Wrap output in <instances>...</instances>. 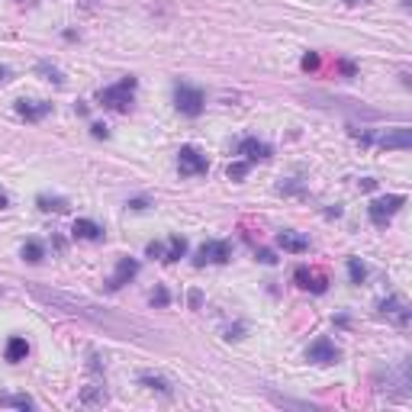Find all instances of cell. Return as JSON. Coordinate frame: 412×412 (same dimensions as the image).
I'll list each match as a JSON object with an SVG mask.
<instances>
[{
  "label": "cell",
  "instance_id": "6da1fadb",
  "mask_svg": "<svg viewBox=\"0 0 412 412\" xmlns=\"http://www.w3.org/2000/svg\"><path fill=\"white\" fill-rule=\"evenodd\" d=\"M26 290H29L33 300H39V303L49 306V310H61V312H68V316H81V319L93 322V326H100L103 332H113V335H119V338H129L132 332H148L139 319H119V316L100 310V306L87 303V300H77V296H71V293H61V290H52V287L29 284ZM148 335H152V332H148Z\"/></svg>",
  "mask_w": 412,
  "mask_h": 412
},
{
  "label": "cell",
  "instance_id": "7a4b0ae2",
  "mask_svg": "<svg viewBox=\"0 0 412 412\" xmlns=\"http://www.w3.org/2000/svg\"><path fill=\"white\" fill-rule=\"evenodd\" d=\"M135 87H139V81H135V77L129 75V77H123L119 84L103 87V91L97 93V100H100L107 109H116V113H129V109H132Z\"/></svg>",
  "mask_w": 412,
  "mask_h": 412
},
{
  "label": "cell",
  "instance_id": "3957f363",
  "mask_svg": "<svg viewBox=\"0 0 412 412\" xmlns=\"http://www.w3.org/2000/svg\"><path fill=\"white\" fill-rule=\"evenodd\" d=\"M351 135H358L361 142H374L380 145V148H409L412 145V129L409 126H396V129H387V132H380V135H367V132H358V129H351Z\"/></svg>",
  "mask_w": 412,
  "mask_h": 412
},
{
  "label": "cell",
  "instance_id": "277c9868",
  "mask_svg": "<svg viewBox=\"0 0 412 412\" xmlns=\"http://www.w3.org/2000/svg\"><path fill=\"white\" fill-rule=\"evenodd\" d=\"M203 103H206V97H203L200 87L187 84V81H177L174 84V107L181 109L184 116H200Z\"/></svg>",
  "mask_w": 412,
  "mask_h": 412
},
{
  "label": "cell",
  "instance_id": "5b68a950",
  "mask_svg": "<svg viewBox=\"0 0 412 412\" xmlns=\"http://www.w3.org/2000/svg\"><path fill=\"white\" fill-rule=\"evenodd\" d=\"M403 203H406L403 194H387V197H380V200H374V203L367 206L370 222H374V226H387L390 219H393L396 213L403 210Z\"/></svg>",
  "mask_w": 412,
  "mask_h": 412
},
{
  "label": "cell",
  "instance_id": "8992f818",
  "mask_svg": "<svg viewBox=\"0 0 412 412\" xmlns=\"http://www.w3.org/2000/svg\"><path fill=\"white\" fill-rule=\"evenodd\" d=\"M229 258H232V245H229L226 238H210V242L200 245L194 264L197 268H203V264H226Z\"/></svg>",
  "mask_w": 412,
  "mask_h": 412
},
{
  "label": "cell",
  "instance_id": "52a82bcc",
  "mask_svg": "<svg viewBox=\"0 0 412 412\" xmlns=\"http://www.w3.org/2000/svg\"><path fill=\"white\" fill-rule=\"evenodd\" d=\"M177 171H181V177H200L210 171V161H206V155L197 152L194 145H184L177 152Z\"/></svg>",
  "mask_w": 412,
  "mask_h": 412
},
{
  "label": "cell",
  "instance_id": "ba28073f",
  "mask_svg": "<svg viewBox=\"0 0 412 412\" xmlns=\"http://www.w3.org/2000/svg\"><path fill=\"white\" fill-rule=\"evenodd\" d=\"M380 316L390 319L393 326L406 328L409 326V319H412V310H409V303H406V296H387V300L380 303Z\"/></svg>",
  "mask_w": 412,
  "mask_h": 412
},
{
  "label": "cell",
  "instance_id": "9c48e42d",
  "mask_svg": "<svg viewBox=\"0 0 412 412\" xmlns=\"http://www.w3.org/2000/svg\"><path fill=\"white\" fill-rule=\"evenodd\" d=\"M342 354H338V348H335V342L332 338H316L310 348H306V361H312V364H335Z\"/></svg>",
  "mask_w": 412,
  "mask_h": 412
},
{
  "label": "cell",
  "instance_id": "30bf717a",
  "mask_svg": "<svg viewBox=\"0 0 412 412\" xmlns=\"http://www.w3.org/2000/svg\"><path fill=\"white\" fill-rule=\"evenodd\" d=\"M293 280L300 290H310V293H326L328 290V280L326 274H319V270H310V268H296L293 270Z\"/></svg>",
  "mask_w": 412,
  "mask_h": 412
},
{
  "label": "cell",
  "instance_id": "8fae6325",
  "mask_svg": "<svg viewBox=\"0 0 412 412\" xmlns=\"http://www.w3.org/2000/svg\"><path fill=\"white\" fill-rule=\"evenodd\" d=\"M135 274H139V261L129 258V254H126V258H119L116 261V270H113V277L107 280V290H119V287L129 284Z\"/></svg>",
  "mask_w": 412,
  "mask_h": 412
},
{
  "label": "cell",
  "instance_id": "7c38bea8",
  "mask_svg": "<svg viewBox=\"0 0 412 412\" xmlns=\"http://www.w3.org/2000/svg\"><path fill=\"white\" fill-rule=\"evenodd\" d=\"M238 155H242L248 165H254V161H268L270 155H274V148H270L268 142H258V139H242V142H238Z\"/></svg>",
  "mask_w": 412,
  "mask_h": 412
},
{
  "label": "cell",
  "instance_id": "4fadbf2b",
  "mask_svg": "<svg viewBox=\"0 0 412 412\" xmlns=\"http://www.w3.org/2000/svg\"><path fill=\"white\" fill-rule=\"evenodd\" d=\"M52 113V103L45 100H17V116H23L26 123H39Z\"/></svg>",
  "mask_w": 412,
  "mask_h": 412
},
{
  "label": "cell",
  "instance_id": "5bb4252c",
  "mask_svg": "<svg viewBox=\"0 0 412 412\" xmlns=\"http://www.w3.org/2000/svg\"><path fill=\"white\" fill-rule=\"evenodd\" d=\"M277 245L284 248V252H290V254H303V252H310V238L300 236V232H290V229L277 232Z\"/></svg>",
  "mask_w": 412,
  "mask_h": 412
},
{
  "label": "cell",
  "instance_id": "9a60e30c",
  "mask_svg": "<svg viewBox=\"0 0 412 412\" xmlns=\"http://www.w3.org/2000/svg\"><path fill=\"white\" fill-rule=\"evenodd\" d=\"M71 232H75V238H81V242H100L103 238V229L97 226L93 219H75Z\"/></svg>",
  "mask_w": 412,
  "mask_h": 412
},
{
  "label": "cell",
  "instance_id": "2e32d148",
  "mask_svg": "<svg viewBox=\"0 0 412 412\" xmlns=\"http://www.w3.org/2000/svg\"><path fill=\"white\" fill-rule=\"evenodd\" d=\"M26 354H29V345H26V338H20V335H13L7 342V348H3V358H7V361H23Z\"/></svg>",
  "mask_w": 412,
  "mask_h": 412
},
{
  "label": "cell",
  "instance_id": "e0dca14e",
  "mask_svg": "<svg viewBox=\"0 0 412 412\" xmlns=\"http://www.w3.org/2000/svg\"><path fill=\"white\" fill-rule=\"evenodd\" d=\"M0 406H10V409H36V399L26 393H0Z\"/></svg>",
  "mask_w": 412,
  "mask_h": 412
},
{
  "label": "cell",
  "instance_id": "ac0fdd59",
  "mask_svg": "<svg viewBox=\"0 0 412 412\" xmlns=\"http://www.w3.org/2000/svg\"><path fill=\"white\" fill-rule=\"evenodd\" d=\"M77 403L81 406H103L107 403V390L97 387V383H91V387H84V393L77 396Z\"/></svg>",
  "mask_w": 412,
  "mask_h": 412
},
{
  "label": "cell",
  "instance_id": "d6986e66",
  "mask_svg": "<svg viewBox=\"0 0 412 412\" xmlns=\"http://www.w3.org/2000/svg\"><path fill=\"white\" fill-rule=\"evenodd\" d=\"M36 206L43 213H68V200H61V197H36Z\"/></svg>",
  "mask_w": 412,
  "mask_h": 412
},
{
  "label": "cell",
  "instance_id": "ffe728a7",
  "mask_svg": "<svg viewBox=\"0 0 412 412\" xmlns=\"http://www.w3.org/2000/svg\"><path fill=\"white\" fill-rule=\"evenodd\" d=\"M139 383L142 387H148V390H155V393H161V396H171V383L165 377H155V374H142L139 377Z\"/></svg>",
  "mask_w": 412,
  "mask_h": 412
},
{
  "label": "cell",
  "instance_id": "44dd1931",
  "mask_svg": "<svg viewBox=\"0 0 412 412\" xmlns=\"http://www.w3.org/2000/svg\"><path fill=\"white\" fill-rule=\"evenodd\" d=\"M184 252H187V238L171 236L168 238V248H165V258H161V261H177V258H184Z\"/></svg>",
  "mask_w": 412,
  "mask_h": 412
},
{
  "label": "cell",
  "instance_id": "7402d4cb",
  "mask_svg": "<svg viewBox=\"0 0 412 412\" xmlns=\"http://www.w3.org/2000/svg\"><path fill=\"white\" fill-rule=\"evenodd\" d=\"M23 261H29V264H39V261L45 258V248H43V242H36V238H29V242L23 245Z\"/></svg>",
  "mask_w": 412,
  "mask_h": 412
},
{
  "label": "cell",
  "instance_id": "603a6c76",
  "mask_svg": "<svg viewBox=\"0 0 412 412\" xmlns=\"http://www.w3.org/2000/svg\"><path fill=\"white\" fill-rule=\"evenodd\" d=\"M36 71H39V75H45V81H52V84H65V77H61V71L55 65H49V61H39V65H36Z\"/></svg>",
  "mask_w": 412,
  "mask_h": 412
},
{
  "label": "cell",
  "instance_id": "cb8c5ba5",
  "mask_svg": "<svg viewBox=\"0 0 412 412\" xmlns=\"http://www.w3.org/2000/svg\"><path fill=\"white\" fill-rule=\"evenodd\" d=\"M348 274H351V284H364L367 268L361 264V258H348Z\"/></svg>",
  "mask_w": 412,
  "mask_h": 412
},
{
  "label": "cell",
  "instance_id": "d4e9b609",
  "mask_svg": "<svg viewBox=\"0 0 412 412\" xmlns=\"http://www.w3.org/2000/svg\"><path fill=\"white\" fill-rule=\"evenodd\" d=\"M248 171H252V165H248V161H236V165H229V181H242L245 174H248Z\"/></svg>",
  "mask_w": 412,
  "mask_h": 412
},
{
  "label": "cell",
  "instance_id": "484cf974",
  "mask_svg": "<svg viewBox=\"0 0 412 412\" xmlns=\"http://www.w3.org/2000/svg\"><path fill=\"white\" fill-rule=\"evenodd\" d=\"M168 300H171V296H168V290H165V287H158V290L152 293V306H168Z\"/></svg>",
  "mask_w": 412,
  "mask_h": 412
},
{
  "label": "cell",
  "instance_id": "4316f807",
  "mask_svg": "<svg viewBox=\"0 0 412 412\" xmlns=\"http://www.w3.org/2000/svg\"><path fill=\"white\" fill-rule=\"evenodd\" d=\"M303 68H306V71H316V68H319V55H316V52L303 55Z\"/></svg>",
  "mask_w": 412,
  "mask_h": 412
},
{
  "label": "cell",
  "instance_id": "83f0119b",
  "mask_svg": "<svg viewBox=\"0 0 412 412\" xmlns=\"http://www.w3.org/2000/svg\"><path fill=\"white\" fill-rule=\"evenodd\" d=\"M91 132H93V139H107V135H109V129L103 126V123H93V126H91Z\"/></svg>",
  "mask_w": 412,
  "mask_h": 412
},
{
  "label": "cell",
  "instance_id": "f1b7e54d",
  "mask_svg": "<svg viewBox=\"0 0 412 412\" xmlns=\"http://www.w3.org/2000/svg\"><path fill=\"white\" fill-rule=\"evenodd\" d=\"M338 71H342V75H345V77H354V75H358V71H354V65H351V61H338Z\"/></svg>",
  "mask_w": 412,
  "mask_h": 412
},
{
  "label": "cell",
  "instance_id": "f546056e",
  "mask_svg": "<svg viewBox=\"0 0 412 412\" xmlns=\"http://www.w3.org/2000/svg\"><path fill=\"white\" fill-rule=\"evenodd\" d=\"M258 261H261V264H274L277 258H274V254H270L268 248H258Z\"/></svg>",
  "mask_w": 412,
  "mask_h": 412
},
{
  "label": "cell",
  "instance_id": "4dcf8cb0",
  "mask_svg": "<svg viewBox=\"0 0 412 412\" xmlns=\"http://www.w3.org/2000/svg\"><path fill=\"white\" fill-rule=\"evenodd\" d=\"M148 254H152V258H165V245L152 242V245H148Z\"/></svg>",
  "mask_w": 412,
  "mask_h": 412
},
{
  "label": "cell",
  "instance_id": "1f68e13d",
  "mask_svg": "<svg viewBox=\"0 0 412 412\" xmlns=\"http://www.w3.org/2000/svg\"><path fill=\"white\" fill-rule=\"evenodd\" d=\"M280 194H303L300 184H280Z\"/></svg>",
  "mask_w": 412,
  "mask_h": 412
},
{
  "label": "cell",
  "instance_id": "d6a6232c",
  "mask_svg": "<svg viewBox=\"0 0 412 412\" xmlns=\"http://www.w3.org/2000/svg\"><path fill=\"white\" fill-rule=\"evenodd\" d=\"M242 332H245V326H236V328H229L226 332V338L232 342V338H242Z\"/></svg>",
  "mask_w": 412,
  "mask_h": 412
},
{
  "label": "cell",
  "instance_id": "836d02e7",
  "mask_svg": "<svg viewBox=\"0 0 412 412\" xmlns=\"http://www.w3.org/2000/svg\"><path fill=\"white\" fill-rule=\"evenodd\" d=\"M145 206H148V200H142V197H139V200H129V210H145Z\"/></svg>",
  "mask_w": 412,
  "mask_h": 412
},
{
  "label": "cell",
  "instance_id": "e575fe53",
  "mask_svg": "<svg viewBox=\"0 0 412 412\" xmlns=\"http://www.w3.org/2000/svg\"><path fill=\"white\" fill-rule=\"evenodd\" d=\"M7 81H10V68L0 65V84H7Z\"/></svg>",
  "mask_w": 412,
  "mask_h": 412
},
{
  "label": "cell",
  "instance_id": "d590c367",
  "mask_svg": "<svg viewBox=\"0 0 412 412\" xmlns=\"http://www.w3.org/2000/svg\"><path fill=\"white\" fill-rule=\"evenodd\" d=\"M10 206V200H7V194H0V210H7Z\"/></svg>",
  "mask_w": 412,
  "mask_h": 412
},
{
  "label": "cell",
  "instance_id": "8d00e7d4",
  "mask_svg": "<svg viewBox=\"0 0 412 412\" xmlns=\"http://www.w3.org/2000/svg\"><path fill=\"white\" fill-rule=\"evenodd\" d=\"M345 3H370V0H345Z\"/></svg>",
  "mask_w": 412,
  "mask_h": 412
},
{
  "label": "cell",
  "instance_id": "74e56055",
  "mask_svg": "<svg viewBox=\"0 0 412 412\" xmlns=\"http://www.w3.org/2000/svg\"><path fill=\"white\" fill-rule=\"evenodd\" d=\"M399 3H403V7H409V3H412V0H399Z\"/></svg>",
  "mask_w": 412,
  "mask_h": 412
}]
</instances>
